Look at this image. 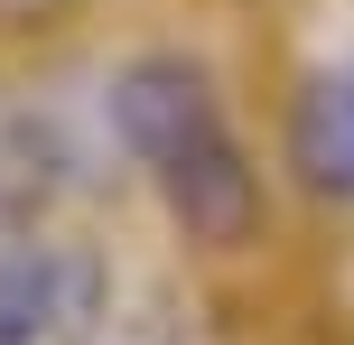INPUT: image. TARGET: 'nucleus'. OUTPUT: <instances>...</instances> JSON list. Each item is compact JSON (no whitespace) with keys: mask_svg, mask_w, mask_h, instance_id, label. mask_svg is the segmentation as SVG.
Listing matches in <instances>:
<instances>
[{"mask_svg":"<svg viewBox=\"0 0 354 345\" xmlns=\"http://www.w3.org/2000/svg\"><path fill=\"white\" fill-rule=\"evenodd\" d=\"M103 103H112L131 168L159 187V205L196 243H243L261 224V178H252L243 131L196 56H131Z\"/></svg>","mask_w":354,"mask_h":345,"instance_id":"nucleus-1","label":"nucleus"},{"mask_svg":"<svg viewBox=\"0 0 354 345\" xmlns=\"http://www.w3.org/2000/svg\"><path fill=\"white\" fill-rule=\"evenodd\" d=\"M103 299L84 252L66 243H0V345H47L84 327V308Z\"/></svg>","mask_w":354,"mask_h":345,"instance_id":"nucleus-2","label":"nucleus"},{"mask_svg":"<svg viewBox=\"0 0 354 345\" xmlns=\"http://www.w3.org/2000/svg\"><path fill=\"white\" fill-rule=\"evenodd\" d=\"M289 168L317 196L354 205V66H317L289 103Z\"/></svg>","mask_w":354,"mask_h":345,"instance_id":"nucleus-3","label":"nucleus"}]
</instances>
